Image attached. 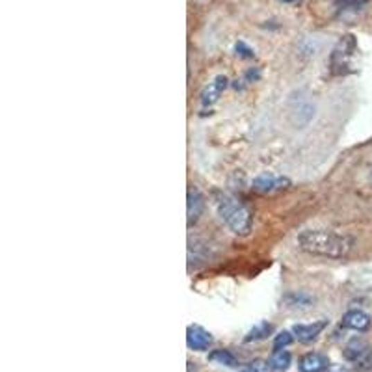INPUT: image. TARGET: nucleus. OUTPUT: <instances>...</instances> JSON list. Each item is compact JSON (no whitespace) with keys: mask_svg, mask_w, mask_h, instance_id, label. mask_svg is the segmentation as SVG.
<instances>
[{"mask_svg":"<svg viewBox=\"0 0 372 372\" xmlns=\"http://www.w3.org/2000/svg\"><path fill=\"white\" fill-rule=\"evenodd\" d=\"M298 248L328 259H343L354 248V238L328 229H308L298 235Z\"/></svg>","mask_w":372,"mask_h":372,"instance_id":"nucleus-1","label":"nucleus"},{"mask_svg":"<svg viewBox=\"0 0 372 372\" xmlns=\"http://www.w3.org/2000/svg\"><path fill=\"white\" fill-rule=\"evenodd\" d=\"M216 209H218L220 218L224 220V224L235 235H249L251 225H254V214L242 201H238L229 194H220L216 197Z\"/></svg>","mask_w":372,"mask_h":372,"instance_id":"nucleus-2","label":"nucleus"},{"mask_svg":"<svg viewBox=\"0 0 372 372\" xmlns=\"http://www.w3.org/2000/svg\"><path fill=\"white\" fill-rule=\"evenodd\" d=\"M344 357L352 363H355V366L360 371H372V350L371 346L361 341V339H354L346 344L344 348Z\"/></svg>","mask_w":372,"mask_h":372,"instance_id":"nucleus-3","label":"nucleus"},{"mask_svg":"<svg viewBox=\"0 0 372 372\" xmlns=\"http://www.w3.org/2000/svg\"><path fill=\"white\" fill-rule=\"evenodd\" d=\"M290 186V181L283 175H276V173H260L254 179V188L263 194H270V192H278Z\"/></svg>","mask_w":372,"mask_h":372,"instance_id":"nucleus-4","label":"nucleus"},{"mask_svg":"<svg viewBox=\"0 0 372 372\" xmlns=\"http://www.w3.org/2000/svg\"><path fill=\"white\" fill-rule=\"evenodd\" d=\"M186 344H188V348L195 350V352H207L209 346L213 344V335L207 330H203L201 326H188Z\"/></svg>","mask_w":372,"mask_h":372,"instance_id":"nucleus-5","label":"nucleus"},{"mask_svg":"<svg viewBox=\"0 0 372 372\" xmlns=\"http://www.w3.org/2000/svg\"><path fill=\"white\" fill-rule=\"evenodd\" d=\"M328 326V320H319V322H313V324H296L292 328V333L300 341V343H313L315 339L326 330Z\"/></svg>","mask_w":372,"mask_h":372,"instance_id":"nucleus-6","label":"nucleus"},{"mask_svg":"<svg viewBox=\"0 0 372 372\" xmlns=\"http://www.w3.org/2000/svg\"><path fill=\"white\" fill-rule=\"evenodd\" d=\"M227 88V78L224 75H220L213 80V82H209L203 91H201V105L203 107H211L214 105L216 100L220 99V95L224 94V89Z\"/></svg>","mask_w":372,"mask_h":372,"instance_id":"nucleus-7","label":"nucleus"},{"mask_svg":"<svg viewBox=\"0 0 372 372\" xmlns=\"http://www.w3.org/2000/svg\"><path fill=\"white\" fill-rule=\"evenodd\" d=\"M186 224H188V227H192V225L200 220V216L203 214V209H205V200H203V195L197 192L195 188H188V197H186Z\"/></svg>","mask_w":372,"mask_h":372,"instance_id":"nucleus-8","label":"nucleus"},{"mask_svg":"<svg viewBox=\"0 0 372 372\" xmlns=\"http://www.w3.org/2000/svg\"><path fill=\"white\" fill-rule=\"evenodd\" d=\"M328 357L324 354H319V352H309L300 360V372H322L328 369Z\"/></svg>","mask_w":372,"mask_h":372,"instance_id":"nucleus-9","label":"nucleus"},{"mask_svg":"<svg viewBox=\"0 0 372 372\" xmlns=\"http://www.w3.org/2000/svg\"><path fill=\"white\" fill-rule=\"evenodd\" d=\"M341 324H343V328H348V330L366 331L371 328V317L366 313H363V311L354 309V311H348V313L344 315Z\"/></svg>","mask_w":372,"mask_h":372,"instance_id":"nucleus-10","label":"nucleus"},{"mask_svg":"<svg viewBox=\"0 0 372 372\" xmlns=\"http://www.w3.org/2000/svg\"><path fill=\"white\" fill-rule=\"evenodd\" d=\"M268 366L272 369L274 372H283L290 366V354L287 350H274L272 357L268 361Z\"/></svg>","mask_w":372,"mask_h":372,"instance_id":"nucleus-11","label":"nucleus"},{"mask_svg":"<svg viewBox=\"0 0 372 372\" xmlns=\"http://www.w3.org/2000/svg\"><path fill=\"white\" fill-rule=\"evenodd\" d=\"M274 331V326L270 322H259L257 326H254L251 330L248 331V335L244 337L246 343H255V341H263L266 337L270 335Z\"/></svg>","mask_w":372,"mask_h":372,"instance_id":"nucleus-12","label":"nucleus"},{"mask_svg":"<svg viewBox=\"0 0 372 372\" xmlns=\"http://www.w3.org/2000/svg\"><path fill=\"white\" fill-rule=\"evenodd\" d=\"M209 361H214V363H218V365L231 366V369L238 366V361H236L235 355L231 354L229 350H224V348L211 352V354H209Z\"/></svg>","mask_w":372,"mask_h":372,"instance_id":"nucleus-13","label":"nucleus"},{"mask_svg":"<svg viewBox=\"0 0 372 372\" xmlns=\"http://www.w3.org/2000/svg\"><path fill=\"white\" fill-rule=\"evenodd\" d=\"M311 296L303 294V292H292V294L285 296V303H287V308L292 309H303L309 308L311 305Z\"/></svg>","mask_w":372,"mask_h":372,"instance_id":"nucleus-14","label":"nucleus"},{"mask_svg":"<svg viewBox=\"0 0 372 372\" xmlns=\"http://www.w3.org/2000/svg\"><path fill=\"white\" fill-rule=\"evenodd\" d=\"M292 333L290 331H281V333H278V335L274 337V350H283L287 348L290 343H292Z\"/></svg>","mask_w":372,"mask_h":372,"instance_id":"nucleus-15","label":"nucleus"},{"mask_svg":"<svg viewBox=\"0 0 372 372\" xmlns=\"http://www.w3.org/2000/svg\"><path fill=\"white\" fill-rule=\"evenodd\" d=\"M242 372H265V363L263 361H254L242 369Z\"/></svg>","mask_w":372,"mask_h":372,"instance_id":"nucleus-16","label":"nucleus"},{"mask_svg":"<svg viewBox=\"0 0 372 372\" xmlns=\"http://www.w3.org/2000/svg\"><path fill=\"white\" fill-rule=\"evenodd\" d=\"M326 372H350L344 365H331L326 369Z\"/></svg>","mask_w":372,"mask_h":372,"instance_id":"nucleus-17","label":"nucleus"},{"mask_svg":"<svg viewBox=\"0 0 372 372\" xmlns=\"http://www.w3.org/2000/svg\"><path fill=\"white\" fill-rule=\"evenodd\" d=\"M283 2H296V0H283Z\"/></svg>","mask_w":372,"mask_h":372,"instance_id":"nucleus-18","label":"nucleus"}]
</instances>
